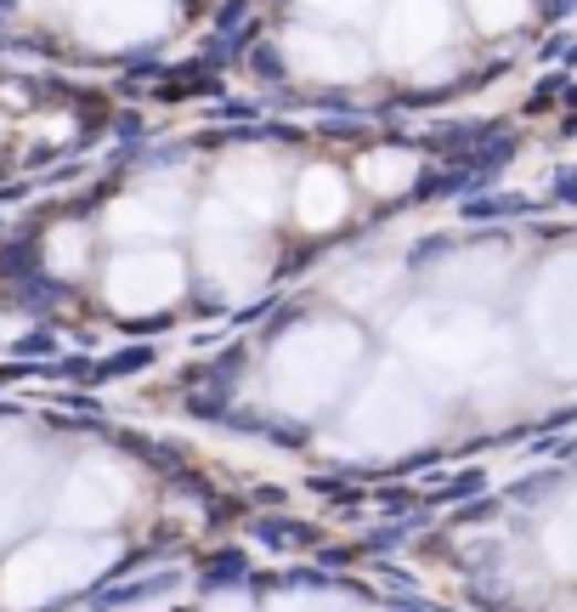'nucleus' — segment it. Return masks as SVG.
I'll return each mask as SVG.
<instances>
[{
    "label": "nucleus",
    "mask_w": 577,
    "mask_h": 612,
    "mask_svg": "<svg viewBox=\"0 0 577 612\" xmlns=\"http://www.w3.org/2000/svg\"><path fill=\"white\" fill-rule=\"evenodd\" d=\"M181 290V267L170 256H130L108 272V295L119 312H154Z\"/></svg>",
    "instance_id": "nucleus-1"
},
{
    "label": "nucleus",
    "mask_w": 577,
    "mask_h": 612,
    "mask_svg": "<svg viewBox=\"0 0 577 612\" xmlns=\"http://www.w3.org/2000/svg\"><path fill=\"white\" fill-rule=\"evenodd\" d=\"M165 23L159 0H85V18L80 29L96 40H141Z\"/></svg>",
    "instance_id": "nucleus-2"
},
{
    "label": "nucleus",
    "mask_w": 577,
    "mask_h": 612,
    "mask_svg": "<svg viewBox=\"0 0 577 612\" xmlns=\"http://www.w3.org/2000/svg\"><path fill=\"white\" fill-rule=\"evenodd\" d=\"M288 58H295V69L301 74H312V80H352V74H363V52L357 45H346V40H334V34H288Z\"/></svg>",
    "instance_id": "nucleus-3"
},
{
    "label": "nucleus",
    "mask_w": 577,
    "mask_h": 612,
    "mask_svg": "<svg viewBox=\"0 0 577 612\" xmlns=\"http://www.w3.org/2000/svg\"><path fill=\"white\" fill-rule=\"evenodd\" d=\"M221 199L244 216H272L277 210V194H272V165L261 159H232L227 176H221Z\"/></svg>",
    "instance_id": "nucleus-4"
},
{
    "label": "nucleus",
    "mask_w": 577,
    "mask_h": 612,
    "mask_svg": "<svg viewBox=\"0 0 577 612\" xmlns=\"http://www.w3.org/2000/svg\"><path fill=\"white\" fill-rule=\"evenodd\" d=\"M340 210H346V181L334 170H323V165L306 170V181H301V221L306 227H334Z\"/></svg>",
    "instance_id": "nucleus-5"
},
{
    "label": "nucleus",
    "mask_w": 577,
    "mask_h": 612,
    "mask_svg": "<svg viewBox=\"0 0 577 612\" xmlns=\"http://www.w3.org/2000/svg\"><path fill=\"white\" fill-rule=\"evenodd\" d=\"M80 256H85L80 227H57L52 232V267H80Z\"/></svg>",
    "instance_id": "nucleus-6"
}]
</instances>
